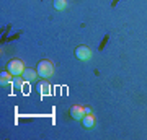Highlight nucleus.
I'll return each instance as SVG.
<instances>
[{"label": "nucleus", "instance_id": "nucleus-1", "mask_svg": "<svg viewBox=\"0 0 147 140\" xmlns=\"http://www.w3.org/2000/svg\"><path fill=\"white\" fill-rule=\"evenodd\" d=\"M36 70H38V75H39V77L47 78V77H51V75H53L54 65H53V62H51V60H41V62L38 64Z\"/></svg>", "mask_w": 147, "mask_h": 140}, {"label": "nucleus", "instance_id": "nucleus-2", "mask_svg": "<svg viewBox=\"0 0 147 140\" xmlns=\"http://www.w3.org/2000/svg\"><path fill=\"white\" fill-rule=\"evenodd\" d=\"M7 68H8V72H10L13 77L21 75V73H23V70H25L23 62H21V60H18V59H11L10 62H8V65H7Z\"/></svg>", "mask_w": 147, "mask_h": 140}, {"label": "nucleus", "instance_id": "nucleus-3", "mask_svg": "<svg viewBox=\"0 0 147 140\" xmlns=\"http://www.w3.org/2000/svg\"><path fill=\"white\" fill-rule=\"evenodd\" d=\"M75 57L79 59V60H88L92 57V49L87 46H79L75 49Z\"/></svg>", "mask_w": 147, "mask_h": 140}, {"label": "nucleus", "instance_id": "nucleus-4", "mask_svg": "<svg viewBox=\"0 0 147 140\" xmlns=\"http://www.w3.org/2000/svg\"><path fill=\"white\" fill-rule=\"evenodd\" d=\"M70 116H72L75 121H82V117L85 116V109L82 106H72L70 108Z\"/></svg>", "mask_w": 147, "mask_h": 140}, {"label": "nucleus", "instance_id": "nucleus-5", "mask_svg": "<svg viewBox=\"0 0 147 140\" xmlns=\"http://www.w3.org/2000/svg\"><path fill=\"white\" fill-rule=\"evenodd\" d=\"M21 75H23V80H25V82H33V80L38 77V70H33V68H25Z\"/></svg>", "mask_w": 147, "mask_h": 140}, {"label": "nucleus", "instance_id": "nucleus-6", "mask_svg": "<svg viewBox=\"0 0 147 140\" xmlns=\"http://www.w3.org/2000/svg\"><path fill=\"white\" fill-rule=\"evenodd\" d=\"M82 124H84V127H87V129H92L95 125V116L85 114L84 117H82Z\"/></svg>", "mask_w": 147, "mask_h": 140}, {"label": "nucleus", "instance_id": "nucleus-7", "mask_svg": "<svg viewBox=\"0 0 147 140\" xmlns=\"http://www.w3.org/2000/svg\"><path fill=\"white\" fill-rule=\"evenodd\" d=\"M38 90H39V93H41V94H49V93H51V91H49L51 86H49V83H47V82L39 83V85H38Z\"/></svg>", "mask_w": 147, "mask_h": 140}, {"label": "nucleus", "instance_id": "nucleus-8", "mask_svg": "<svg viewBox=\"0 0 147 140\" xmlns=\"http://www.w3.org/2000/svg\"><path fill=\"white\" fill-rule=\"evenodd\" d=\"M11 73L10 72H2L0 73V83L2 85H7V83H10V80H11Z\"/></svg>", "mask_w": 147, "mask_h": 140}, {"label": "nucleus", "instance_id": "nucleus-9", "mask_svg": "<svg viewBox=\"0 0 147 140\" xmlns=\"http://www.w3.org/2000/svg\"><path fill=\"white\" fill-rule=\"evenodd\" d=\"M53 5H54L56 10H64V8H65V0H54Z\"/></svg>", "mask_w": 147, "mask_h": 140}, {"label": "nucleus", "instance_id": "nucleus-10", "mask_svg": "<svg viewBox=\"0 0 147 140\" xmlns=\"http://www.w3.org/2000/svg\"><path fill=\"white\" fill-rule=\"evenodd\" d=\"M13 83H15V86H16V88H21V86H23V82H21V80H18V78H16V80H15Z\"/></svg>", "mask_w": 147, "mask_h": 140}, {"label": "nucleus", "instance_id": "nucleus-11", "mask_svg": "<svg viewBox=\"0 0 147 140\" xmlns=\"http://www.w3.org/2000/svg\"><path fill=\"white\" fill-rule=\"evenodd\" d=\"M85 109V114H92V109L90 108H84Z\"/></svg>", "mask_w": 147, "mask_h": 140}]
</instances>
